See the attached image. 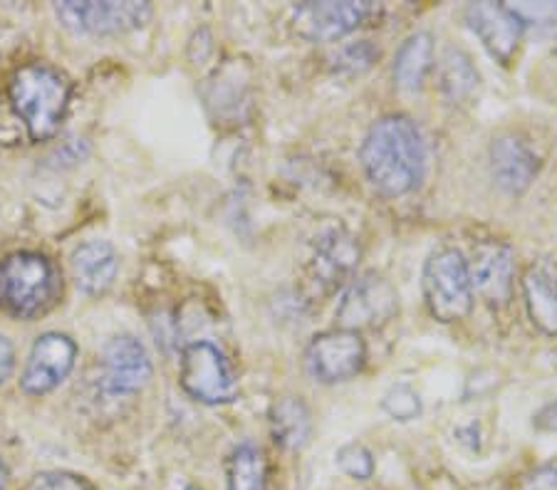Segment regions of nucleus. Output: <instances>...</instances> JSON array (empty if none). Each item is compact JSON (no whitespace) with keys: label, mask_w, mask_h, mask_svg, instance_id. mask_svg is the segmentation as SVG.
<instances>
[{"label":"nucleus","mask_w":557,"mask_h":490,"mask_svg":"<svg viewBox=\"0 0 557 490\" xmlns=\"http://www.w3.org/2000/svg\"><path fill=\"white\" fill-rule=\"evenodd\" d=\"M271 429L275 441L285 449H302L310 439V412L300 399H281L271 412Z\"/></svg>","instance_id":"obj_19"},{"label":"nucleus","mask_w":557,"mask_h":490,"mask_svg":"<svg viewBox=\"0 0 557 490\" xmlns=\"http://www.w3.org/2000/svg\"><path fill=\"white\" fill-rule=\"evenodd\" d=\"M359 263L357 238L345 228L322 230L312 246L310 280L318 290L332 292L349 280Z\"/></svg>","instance_id":"obj_11"},{"label":"nucleus","mask_w":557,"mask_h":490,"mask_svg":"<svg viewBox=\"0 0 557 490\" xmlns=\"http://www.w3.org/2000/svg\"><path fill=\"white\" fill-rule=\"evenodd\" d=\"M58 275L48 257L33 251L8 255L0 263V305L15 317H35L58 296Z\"/></svg>","instance_id":"obj_3"},{"label":"nucleus","mask_w":557,"mask_h":490,"mask_svg":"<svg viewBox=\"0 0 557 490\" xmlns=\"http://www.w3.org/2000/svg\"><path fill=\"white\" fill-rule=\"evenodd\" d=\"M77 360V344L67 335L45 332L38 337L25 364L21 389L30 397L48 394L70 377Z\"/></svg>","instance_id":"obj_10"},{"label":"nucleus","mask_w":557,"mask_h":490,"mask_svg":"<svg viewBox=\"0 0 557 490\" xmlns=\"http://www.w3.org/2000/svg\"><path fill=\"white\" fill-rule=\"evenodd\" d=\"M384 412L397 422H414L421 416V399L409 385H394L382 399Z\"/></svg>","instance_id":"obj_23"},{"label":"nucleus","mask_w":557,"mask_h":490,"mask_svg":"<svg viewBox=\"0 0 557 490\" xmlns=\"http://www.w3.org/2000/svg\"><path fill=\"white\" fill-rule=\"evenodd\" d=\"M186 490H199V488H186Z\"/></svg>","instance_id":"obj_31"},{"label":"nucleus","mask_w":557,"mask_h":490,"mask_svg":"<svg viewBox=\"0 0 557 490\" xmlns=\"http://www.w3.org/2000/svg\"><path fill=\"white\" fill-rule=\"evenodd\" d=\"M471 285L491 307H506L513 296V251L498 240H486L473 248L469 263Z\"/></svg>","instance_id":"obj_13"},{"label":"nucleus","mask_w":557,"mask_h":490,"mask_svg":"<svg viewBox=\"0 0 557 490\" xmlns=\"http://www.w3.org/2000/svg\"><path fill=\"white\" fill-rule=\"evenodd\" d=\"M72 273L79 290L87 296H102L120 273V257L107 240H89L72 255Z\"/></svg>","instance_id":"obj_16"},{"label":"nucleus","mask_w":557,"mask_h":490,"mask_svg":"<svg viewBox=\"0 0 557 490\" xmlns=\"http://www.w3.org/2000/svg\"><path fill=\"white\" fill-rule=\"evenodd\" d=\"M525 305L535 327L545 335H557V265L541 263L525 273Z\"/></svg>","instance_id":"obj_17"},{"label":"nucleus","mask_w":557,"mask_h":490,"mask_svg":"<svg viewBox=\"0 0 557 490\" xmlns=\"http://www.w3.org/2000/svg\"><path fill=\"white\" fill-rule=\"evenodd\" d=\"M5 486H8V470H5L3 463H0V490H3Z\"/></svg>","instance_id":"obj_30"},{"label":"nucleus","mask_w":557,"mask_h":490,"mask_svg":"<svg viewBox=\"0 0 557 490\" xmlns=\"http://www.w3.org/2000/svg\"><path fill=\"white\" fill-rule=\"evenodd\" d=\"M25 490H95L83 476L67 474V470H48L35 476Z\"/></svg>","instance_id":"obj_26"},{"label":"nucleus","mask_w":557,"mask_h":490,"mask_svg":"<svg viewBox=\"0 0 557 490\" xmlns=\"http://www.w3.org/2000/svg\"><path fill=\"white\" fill-rule=\"evenodd\" d=\"M535 429L541 431H557V399L545 404L541 412L535 414Z\"/></svg>","instance_id":"obj_28"},{"label":"nucleus","mask_w":557,"mask_h":490,"mask_svg":"<svg viewBox=\"0 0 557 490\" xmlns=\"http://www.w3.org/2000/svg\"><path fill=\"white\" fill-rule=\"evenodd\" d=\"M481 85V77L471 65L466 52L448 48L442 58V89L454 104L471 102L475 89Z\"/></svg>","instance_id":"obj_20"},{"label":"nucleus","mask_w":557,"mask_h":490,"mask_svg":"<svg viewBox=\"0 0 557 490\" xmlns=\"http://www.w3.org/2000/svg\"><path fill=\"white\" fill-rule=\"evenodd\" d=\"M367 362V347L359 332L349 329H330L310 342L305 352V367L320 385H339L357 377Z\"/></svg>","instance_id":"obj_8"},{"label":"nucleus","mask_w":557,"mask_h":490,"mask_svg":"<svg viewBox=\"0 0 557 490\" xmlns=\"http://www.w3.org/2000/svg\"><path fill=\"white\" fill-rule=\"evenodd\" d=\"M523 490H557V461L535 468L533 474L525 478Z\"/></svg>","instance_id":"obj_27"},{"label":"nucleus","mask_w":557,"mask_h":490,"mask_svg":"<svg viewBox=\"0 0 557 490\" xmlns=\"http://www.w3.org/2000/svg\"><path fill=\"white\" fill-rule=\"evenodd\" d=\"M466 23L493 58L500 62L513 58L523 25L508 11L506 3H471L466 8Z\"/></svg>","instance_id":"obj_14"},{"label":"nucleus","mask_w":557,"mask_h":490,"mask_svg":"<svg viewBox=\"0 0 557 490\" xmlns=\"http://www.w3.org/2000/svg\"><path fill=\"white\" fill-rule=\"evenodd\" d=\"M362 166L384 196L414 191L426 168V145L417 124L404 114L374 122L362 145Z\"/></svg>","instance_id":"obj_1"},{"label":"nucleus","mask_w":557,"mask_h":490,"mask_svg":"<svg viewBox=\"0 0 557 490\" xmlns=\"http://www.w3.org/2000/svg\"><path fill=\"white\" fill-rule=\"evenodd\" d=\"M380 58V50L374 48L372 42H352L347 45V48L339 50V55L335 58V70H339V73H362V70H367L372 65V62Z\"/></svg>","instance_id":"obj_25"},{"label":"nucleus","mask_w":557,"mask_h":490,"mask_svg":"<svg viewBox=\"0 0 557 490\" xmlns=\"http://www.w3.org/2000/svg\"><path fill=\"white\" fill-rule=\"evenodd\" d=\"M491 174L498 189L506 193H523L537 174V159L525 141L518 137H498L491 145Z\"/></svg>","instance_id":"obj_15"},{"label":"nucleus","mask_w":557,"mask_h":490,"mask_svg":"<svg viewBox=\"0 0 557 490\" xmlns=\"http://www.w3.org/2000/svg\"><path fill=\"white\" fill-rule=\"evenodd\" d=\"M553 356H555V362H557V352H555V354H553Z\"/></svg>","instance_id":"obj_32"},{"label":"nucleus","mask_w":557,"mask_h":490,"mask_svg":"<svg viewBox=\"0 0 557 490\" xmlns=\"http://www.w3.org/2000/svg\"><path fill=\"white\" fill-rule=\"evenodd\" d=\"M55 15L67 30L79 35H120L149 23V3H116V0H65L55 3Z\"/></svg>","instance_id":"obj_6"},{"label":"nucleus","mask_w":557,"mask_h":490,"mask_svg":"<svg viewBox=\"0 0 557 490\" xmlns=\"http://www.w3.org/2000/svg\"><path fill=\"white\" fill-rule=\"evenodd\" d=\"M424 298L431 315L442 323H456L471 312L473 285L469 263L456 248H442L426 261Z\"/></svg>","instance_id":"obj_4"},{"label":"nucleus","mask_w":557,"mask_h":490,"mask_svg":"<svg viewBox=\"0 0 557 490\" xmlns=\"http://www.w3.org/2000/svg\"><path fill=\"white\" fill-rule=\"evenodd\" d=\"M265 458L253 443H240L233 449L226 463L228 490H265Z\"/></svg>","instance_id":"obj_21"},{"label":"nucleus","mask_w":557,"mask_h":490,"mask_svg":"<svg viewBox=\"0 0 557 490\" xmlns=\"http://www.w3.org/2000/svg\"><path fill=\"white\" fill-rule=\"evenodd\" d=\"M11 102L35 141L55 137L65 120L70 83L58 70L33 62L17 70L11 83Z\"/></svg>","instance_id":"obj_2"},{"label":"nucleus","mask_w":557,"mask_h":490,"mask_svg":"<svg viewBox=\"0 0 557 490\" xmlns=\"http://www.w3.org/2000/svg\"><path fill=\"white\" fill-rule=\"evenodd\" d=\"M337 466L345 470L349 478L367 480L374 474V461L372 453L364 449L362 443H347L337 451Z\"/></svg>","instance_id":"obj_24"},{"label":"nucleus","mask_w":557,"mask_h":490,"mask_svg":"<svg viewBox=\"0 0 557 490\" xmlns=\"http://www.w3.org/2000/svg\"><path fill=\"white\" fill-rule=\"evenodd\" d=\"M399 310V298L394 285L380 273H364L349 285L343 302L335 312L337 327L359 332L389 323Z\"/></svg>","instance_id":"obj_7"},{"label":"nucleus","mask_w":557,"mask_h":490,"mask_svg":"<svg viewBox=\"0 0 557 490\" xmlns=\"http://www.w3.org/2000/svg\"><path fill=\"white\" fill-rule=\"evenodd\" d=\"M508 11L518 17V23L523 25L535 38L555 40L557 38V0H541V3H506Z\"/></svg>","instance_id":"obj_22"},{"label":"nucleus","mask_w":557,"mask_h":490,"mask_svg":"<svg viewBox=\"0 0 557 490\" xmlns=\"http://www.w3.org/2000/svg\"><path fill=\"white\" fill-rule=\"evenodd\" d=\"M182 387L201 404H231L238 397L233 369L213 342H191L182 352Z\"/></svg>","instance_id":"obj_5"},{"label":"nucleus","mask_w":557,"mask_h":490,"mask_svg":"<svg viewBox=\"0 0 557 490\" xmlns=\"http://www.w3.org/2000/svg\"><path fill=\"white\" fill-rule=\"evenodd\" d=\"M372 11L367 0H343V3H300L293 8V25L308 40H337L352 33Z\"/></svg>","instance_id":"obj_12"},{"label":"nucleus","mask_w":557,"mask_h":490,"mask_svg":"<svg viewBox=\"0 0 557 490\" xmlns=\"http://www.w3.org/2000/svg\"><path fill=\"white\" fill-rule=\"evenodd\" d=\"M431 58H434V42L429 33H414L401 42L394 60V79L404 89H419L431 70Z\"/></svg>","instance_id":"obj_18"},{"label":"nucleus","mask_w":557,"mask_h":490,"mask_svg":"<svg viewBox=\"0 0 557 490\" xmlns=\"http://www.w3.org/2000/svg\"><path fill=\"white\" fill-rule=\"evenodd\" d=\"M154 367L149 352L137 337L120 335L102 352V391L110 397L137 394L149 385Z\"/></svg>","instance_id":"obj_9"},{"label":"nucleus","mask_w":557,"mask_h":490,"mask_svg":"<svg viewBox=\"0 0 557 490\" xmlns=\"http://www.w3.org/2000/svg\"><path fill=\"white\" fill-rule=\"evenodd\" d=\"M13 364H15V352H13V344L5 340L3 335H0V385L11 377L13 372Z\"/></svg>","instance_id":"obj_29"}]
</instances>
